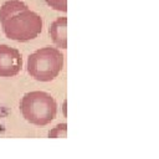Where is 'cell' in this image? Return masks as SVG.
Masks as SVG:
<instances>
[{"label": "cell", "mask_w": 159, "mask_h": 159, "mask_svg": "<svg viewBox=\"0 0 159 159\" xmlns=\"http://www.w3.org/2000/svg\"><path fill=\"white\" fill-rule=\"evenodd\" d=\"M0 24L5 36L17 42L36 39L43 26L42 17L20 0H7L0 6Z\"/></svg>", "instance_id": "6da1fadb"}, {"label": "cell", "mask_w": 159, "mask_h": 159, "mask_svg": "<svg viewBox=\"0 0 159 159\" xmlns=\"http://www.w3.org/2000/svg\"><path fill=\"white\" fill-rule=\"evenodd\" d=\"M65 57L60 48L46 46L36 50L27 58V73L36 81L51 82L63 68Z\"/></svg>", "instance_id": "7a4b0ae2"}, {"label": "cell", "mask_w": 159, "mask_h": 159, "mask_svg": "<svg viewBox=\"0 0 159 159\" xmlns=\"http://www.w3.org/2000/svg\"><path fill=\"white\" fill-rule=\"evenodd\" d=\"M20 111L27 122L35 125H46L55 118L57 104L50 93L32 91L25 93L21 98Z\"/></svg>", "instance_id": "3957f363"}, {"label": "cell", "mask_w": 159, "mask_h": 159, "mask_svg": "<svg viewBox=\"0 0 159 159\" xmlns=\"http://www.w3.org/2000/svg\"><path fill=\"white\" fill-rule=\"evenodd\" d=\"M22 68V56L15 47L0 45V76L14 77Z\"/></svg>", "instance_id": "277c9868"}, {"label": "cell", "mask_w": 159, "mask_h": 159, "mask_svg": "<svg viewBox=\"0 0 159 159\" xmlns=\"http://www.w3.org/2000/svg\"><path fill=\"white\" fill-rule=\"evenodd\" d=\"M48 34L57 48H67V17H57L50 25Z\"/></svg>", "instance_id": "5b68a950"}, {"label": "cell", "mask_w": 159, "mask_h": 159, "mask_svg": "<svg viewBox=\"0 0 159 159\" xmlns=\"http://www.w3.org/2000/svg\"><path fill=\"white\" fill-rule=\"evenodd\" d=\"M67 135V124L66 123H60L56 127H53L48 132V138H66Z\"/></svg>", "instance_id": "8992f818"}, {"label": "cell", "mask_w": 159, "mask_h": 159, "mask_svg": "<svg viewBox=\"0 0 159 159\" xmlns=\"http://www.w3.org/2000/svg\"><path fill=\"white\" fill-rule=\"evenodd\" d=\"M45 2L56 11H67V0H45Z\"/></svg>", "instance_id": "52a82bcc"}, {"label": "cell", "mask_w": 159, "mask_h": 159, "mask_svg": "<svg viewBox=\"0 0 159 159\" xmlns=\"http://www.w3.org/2000/svg\"><path fill=\"white\" fill-rule=\"evenodd\" d=\"M63 113H65V116H66V103L63 104Z\"/></svg>", "instance_id": "ba28073f"}]
</instances>
